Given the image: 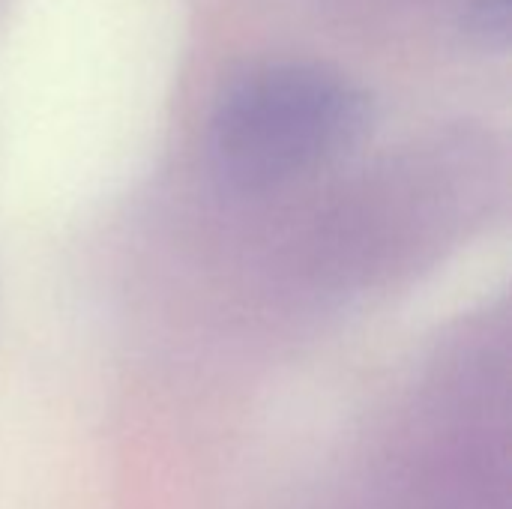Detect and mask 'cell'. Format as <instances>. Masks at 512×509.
I'll use <instances>...</instances> for the list:
<instances>
[{"mask_svg":"<svg viewBox=\"0 0 512 509\" xmlns=\"http://www.w3.org/2000/svg\"><path fill=\"white\" fill-rule=\"evenodd\" d=\"M366 120L369 102L342 72L273 60L222 87L210 117V156L225 183L264 192L351 150Z\"/></svg>","mask_w":512,"mask_h":509,"instance_id":"6da1fadb","label":"cell"},{"mask_svg":"<svg viewBox=\"0 0 512 509\" xmlns=\"http://www.w3.org/2000/svg\"><path fill=\"white\" fill-rule=\"evenodd\" d=\"M465 27L474 39L504 42L510 27V0H471L465 9Z\"/></svg>","mask_w":512,"mask_h":509,"instance_id":"7a4b0ae2","label":"cell"}]
</instances>
